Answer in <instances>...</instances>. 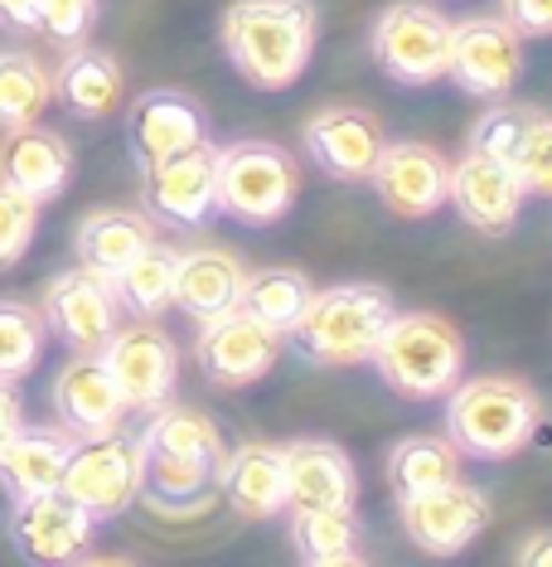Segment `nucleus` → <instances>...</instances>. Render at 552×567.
Wrapping results in <instances>:
<instances>
[{"mask_svg": "<svg viewBox=\"0 0 552 567\" xmlns=\"http://www.w3.org/2000/svg\"><path fill=\"white\" fill-rule=\"evenodd\" d=\"M102 364L117 379V389L126 398L132 412H156L165 403H175V383H179V354L175 340L165 334L156 320H132V326H117L102 344Z\"/></svg>", "mask_w": 552, "mask_h": 567, "instance_id": "1a4fd4ad", "label": "nucleus"}, {"mask_svg": "<svg viewBox=\"0 0 552 567\" xmlns=\"http://www.w3.org/2000/svg\"><path fill=\"white\" fill-rule=\"evenodd\" d=\"M358 538H364V524L354 509H291V548L311 567L358 563L364 558Z\"/></svg>", "mask_w": 552, "mask_h": 567, "instance_id": "cd10ccee", "label": "nucleus"}, {"mask_svg": "<svg viewBox=\"0 0 552 567\" xmlns=\"http://www.w3.org/2000/svg\"><path fill=\"white\" fill-rule=\"evenodd\" d=\"M73 179V146L59 132L30 122V126H10L0 141V185L20 189L34 204H54Z\"/></svg>", "mask_w": 552, "mask_h": 567, "instance_id": "412c9836", "label": "nucleus"}, {"mask_svg": "<svg viewBox=\"0 0 552 567\" xmlns=\"http://www.w3.org/2000/svg\"><path fill=\"white\" fill-rule=\"evenodd\" d=\"M378 204L397 218H431L451 195V165L421 141H383V156L368 175Z\"/></svg>", "mask_w": 552, "mask_h": 567, "instance_id": "2eb2a0df", "label": "nucleus"}, {"mask_svg": "<svg viewBox=\"0 0 552 567\" xmlns=\"http://www.w3.org/2000/svg\"><path fill=\"white\" fill-rule=\"evenodd\" d=\"M49 326L40 306L20 301V296H0V379H30L44 359Z\"/></svg>", "mask_w": 552, "mask_h": 567, "instance_id": "72a5a7b5", "label": "nucleus"}, {"mask_svg": "<svg viewBox=\"0 0 552 567\" xmlns=\"http://www.w3.org/2000/svg\"><path fill=\"white\" fill-rule=\"evenodd\" d=\"M368 364L397 398L427 403V398H446L456 389L460 369H466V340L451 320L431 311H397L388 330L378 334Z\"/></svg>", "mask_w": 552, "mask_h": 567, "instance_id": "20e7f679", "label": "nucleus"}, {"mask_svg": "<svg viewBox=\"0 0 552 567\" xmlns=\"http://www.w3.org/2000/svg\"><path fill=\"white\" fill-rule=\"evenodd\" d=\"M0 24L20 34L40 30V0H0Z\"/></svg>", "mask_w": 552, "mask_h": 567, "instance_id": "58836bf2", "label": "nucleus"}, {"mask_svg": "<svg viewBox=\"0 0 552 567\" xmlns=\"http://www.w3.org/2000/svg\"><path fill=\"white\" fill-rule=\"evenodd\" d=\"M150 243H156V218L146 209H93L73 234V252L87 272L112 281Z\"/></svg>", "mask_w": 552, "mask_h": 567, "instance_id": "a878e982", "label": "nucleus"}, {"mask_svg": "<svg viewBox=\"0 0 552 567\" xmlns=\"http://www.w3.org/2000/svg\"><path fill=\"white\" fill-rule=\"evenodd\" d=\"M126 136H132L136 165H156L165 156H179V151L213 141L204 107L189 93H175V87L140 93L132 102V112H126Z\"/></svg>", "mask_w": 552, "mask_h": 567, "instance_id": "6ab92c4d", "label": "nucleus"}, {"mask_svg": "<svg viewBox=\"0 0 552 567\" xmlns=\"http://www.w3.org/2000/svg\"><path fill=\"white\" fill-rule=\"evenodd\" d=\"M446 49H451V20L421 0H397L374 24L378 69L403 87H427L446 79Z\"/></svg>", "mask_w": 552, "mask_h": 567, "instance_id": "6e6552de", "label": "nucleus"}, {"mask_svg": "<svg viewBox=\"0 0 552 567\" xmlns=\"http://www.w3.org/2000/svg\"><path fill=\"white\" fill-rule=\"evenodd\" d=\"M393 316L397 301L378 281L315 287L305 311L287 326V350L315 369H358L374 359V344Z\"/></svg>", "mask_w": 552, "mask_h": 567, "instance_id": "f03ea898", "label": "nucleus"}, {"mask_svg": "<svg viewBox=\"0 0 552 567\" xmlns=\"http://www.w3.org/2000/svg\"><path fill=\"white\" fill-rule=\"evenodd\" d=\"M54 417L63 432L83 436H102V432H117L132 408L117 389V379L107 373L102 354H73L69 364L59 369L54 379Z\"/></svg>", "mask_w": 552, "mask_h": 567, "instance_id": "aec40b11", "label": "nucleus"}, {"mask_svg": "<svg viewBox=\"0 0 552 567\" xmlns=\"http://www.w3.org/2000/svg\"><path fill=\"white\" fill-rule=\"evenodd\" d=\"M54 102V73L24 49H0V126L40 122Z\"/></svg>", "mask_w": 552, "mask_h": 567, "instance_id": "2f4dec72", "label": "nucleus"}, {"mask_svg": "<svg viewBox=\"0 0 552 567\" xmlns=\"http://www.w3.org/2000/svg\"><path fill=\"white\" fill-rule=\"evenodd\" d=\"M320 16L311 0H233L223 10L218 40L228 63L262 93H281L305 73L315 54Z\"/></svg>", "mask_w": 552, "mask_h": 567, "instance_id": "f257e3e1", "label": "nucleus"}, {"mask_svg": "<svg viewBox=\"0 0 552 567\" xmlns=\"http://www.w3.org/2000/svg\"><path fill=\"white\" fill-rule=\"evenodd\" d=\"M175 248L165 243H150L140 257L122 267L112 277V291H117L122 311H132V320H160L170 311V291H175Z\"/></svg>", "mask_w": 552, "mask_h": 567, "instance_id": "7c9ffc66", "label": "nucleus"}, {"mask_svg": "<svg viewBox=\"0 0 552 567\" xmlns=\"http://www.w3.org/2000/svg\"><path fill=\"white\" fill-rule=\"evenodd\" d=\"M40 316L73 354H97L102 344H107V334L122 326V301L107 277L87 272L79 262V267H69V272L44 281Z\"/></svg>", "mask_w": 552, "mask_h": 567, "instance_id": "f8f14e48", "label": "nucleus"}, {"mask_svg": "<svg viewBox=\"0 0 552 567\" xmlns=\"http://www.w3.org/2000/svg\"><path fill=\"white\" fill-rule=\"evenodd\" d=\"M519 73H523V40L504 16H470V20L451 24L446 79L466 97L509 102Z\"/></svg>", "mask_w": 552, "mask_h": 567, "instance_id": "0eeeda50", "label": "nucleus"}, {"mask_svg": "<svg viewBox=\"0 0 552 567\" xmlns=\"http://www.w3.org/2000/svg\"><path fill=\"white\" fill-rule=\"evenodd\" d=\"M54 97L83 122L107 117L122 102V63L112 54H102V49L73 44V54L63 59L54 73Z\"/></svg>", "mask_w": 552, "mask_h": 567, "instance_id": "bb28decb", "label": "nucleus"}, {"mask_svg": "<svg viewBox=\"0 0 552 567\" xmlns=\"http://www.w3.org/2000/svg\"><path fill=\"white\" fill-rule=\"evenodd\" d=\"M504 20L519 30V40H543L552 34V0H499Z\"/></svg>", "mask_w": 552, "mask_h": 567, "instance_id": "e433bc0d", "label": "nucleus"}, {"mask_svg": "<svg viewBox=\"0 0 552 567\" xmlns=\"http://www.w3.org/2000/svg\"><path fill=\"white\" fill-rule=\"evenodd\" d=\"M24 422V398H20V383L15 379H0V446L20 432Z\"/></svg>", "mask_w": 552, "mask_h": 567, "instance_id": "4c0bfd02", "label": "nucleus"}, {"mask_svg": "<svg viewBox=\"0 0 552 567\" xmlns=\"http://www.w3.org/2000/svg\"><path fill=\"white\" fill-rule=\"evenodd\" d=\"M281 350H287V334L277 326H267V320L248 316L242 306L218 320H204L199 344H195L199 369L209 373L218 389H248V383L267 379Z\"/></svg>", "mask_w": 552, "mask_h": 567, "instance_id": "ddd939ff", "label": "nucleus"}, {"mask_svg": "<svg viewBox=\"0 0 552 567\" xmlns=\"http://www.w3.org/2000/svg\"><path fill=\"white\" fill-rule=\"evenodd\" d=\"M140 485H146V451H140V436L132 432H102V436H83L69 456V471H63L59 489L73 495L79 505L93 514V519H122L126 509L140 499Z\"/></svg>", "mask_w": 552, "mask_h": 567, "instance_id": "423d86ee", "label": "nucleus"}, {"mask_svg": "<svg viewBox=\"0 0 552 567\" xmlns=\"http://www.w3.org/2000/svg\"><path fill=\"white\" fill-rule=\"evenodd\" d=\"M213 481L242 519L287 514V456L272 442H242L238 451H223V466Z\"/></svg>", "mask_w": 552, "mask_h": 567, "instance_id": "5701e85b", "label": "nucleus"}, {"mask_svg": "<svg viewBox=\"0 0 552 567\" xmlns=\"http://www.w3.org/2000/svg\"><path fill=\"white\" fill-rule=\"evenodd\" d=\"M296 161L272 141L218 146V214L252 228H272L296 204Z\"/></svg>", "mask_w": 552, "mask_h": 567, "instance_id": "39448f33", "label": "nucleus"}, {"mask_svg": "<svg viewBox=\"0 0 552 567\" xmlns=\"http://www.w3.org/2000/svg\"><path fill=\"white\" fill-rule=\"evenodd\" d=\"M97 519L63 489L20 495L10 509V538H15L24 563H73L93 544Z\"/></svg>", "mask_w": 552, "mask_h": 567, "instance_id": "dca6fc26", "label": "nucleus"}, {"mask_svg": "<svg viewBox=\"0 0 552 567\" xmlns=\"http://www.w3.org/2000/svg\"><path fill=\"white\" fill-rule=\"evenodd\" d=\"M140 209L156 224L199 228L218 214V146H189L179 156H165L156 165H140Z\"/></svg>", "mask_w": 552, "mask_h": 567, "instance_id": "9b49d317", "label": "nucleus"}, {"mask_svg": "<svg viewBox=\"0 0 552 567\" xmlns=\"http://www.w3.org/2000/svg\"><path fill=\"white\" fill-rule=\"evenodd\" d=\"M311 277L301 272V267H257V272H242V296L238 306L257 320H267V326H277L287 334V326L305 311V301H311Z\"/></svg>", "mask_w": 552, "mask_h": 567, "instance_id": "473e14b6", "label": "nucleus"}, {"mask_svg": "<svg viewBox=\"0 0 552 567\" xmlns=\"http://www.w3.org/2000/svg\"><path fill=\"white\" fill-rule=\"evenodd\" d=\"M519 558H523V563H533V567H552V528H543V534H533L529 544L519 548Z\"/></svg>", "mask_w": 552, "mask_h": 567, "instance_id": "ea45409f", "label": "nucleus"}, {"mask_svg": "<svg viewBox=\"0 0 552 567\" xmlns=\"http://www.w3.org/2000/svg\"><path fill=\"white\" fill-rule=\"evenodd\" d=\"M301 141L330 179H340V185H368L388 136H383V122L368 107H325L305 122Z\"/></svg>", "mask_w": 552, "mask_h": 567, "instance_id": "f3484780", "label": "nucleus"}, {"mask_svg": "<svg viewBox=\"0 0 552 567\" xmlns=\"http://www.w3.org/2000/svg\"><path fill=\"white\" fill-rule=\"evenodd\" d=\"M397 519H403L407 538L431 553V558H456L466 553L475 538L485 534V524L494 519L485 489H475L466 481H446L431 489H413V495H397Z\"/></svg>", "mask_w": 552, "mask_h": 567, "instance_id": "9d476101", "label": "nucleus"}, {"mask_svg": "<svg viewBox=\"0 0 552 567\" xmlns=\"http://www.w3.org/2000/svg\"><path fill=\"white\" fill-rule=\"evenodd\" d=\"M97 20V0H40V30L59 44H83Z\"/></svg>", "mask_w": 552, "mask_h": 567, "instance_id": "c9c22d12", "label": "nucleus"}, {"mask_svg": "<svg viewBox=\"0 0 552 567\" xmlns=\"http://www.w3.org/2000/svg\"><path fill=\"white\" fill-rule=\"evenodd\" d=\"M140 451L204 461V466H213V471L223 466V436H218V427L204 417V412L175 408V403L146 412V427H140Z\"/></svg>", "mask_w": 552, "mask_h": 567, "instance_id": "c85d7f7f", "label": "nucleus"}, {"mask_svg": "<svg viewBox=\"0 0 552 567\" xmlns=\"http://www.w3.org/2000/svg\"><path fill=\"white\" fill-rule=\"evenodd\" d=\"M40 234V204L0 185V267H15Z\"/></svg>", "mask_w": 552, "mask_h": 567, "instance_id": "f704fd0d", "label": "nucleus"}, {"mask_svg": "<svg viewBox=\"0 0 552 567\" xmlns=\"http://www.w3.org/2000/svg\"><path fill=\"white\" fill-rule=\"evenodd\" d=\"M470 141H475V146L499 151V156L513 165L523 195L552 199V117H548V112L490 102V112L475 122Z\"/></svg>", "mask_w": 552, "mask_h": 567, "instance_id": "a211bd4d", "label": "nucleus"}, {"mask_svg": "<svg viewBox=\"0 0 552 567\" xmlns=\"http://www.w3.org/2000/svg\"><path fill=\"white\" fill-rule=\"evenodd\" d=\"M543 403L523 379L509 373H480V379H456L446 393V436L460 456L475 461H509L533 442Z\"/></svg>", "mask_w": 552, "mask_h": 567, "instance_id": "7ed1b4c3", "label": "nucleus"}, {"mask_svg": "<svg viewBox=\"0 0 552 567\" xmlns=\"http://www.w3.org/2000/svg\"><path fill=\"white\" fill-rule=\"evenodd\" d=\"M383 475H388L393 495H413V489L460 481V451L451 436H403V442L388 446Z\"/></svg>", "mask_w": 552, "mask_h": 567, "instance_id": "c756f323", "label": "nucleus"}, {"mask_svg": "<svg viewBox=\"0 0 552 567\" xmlns=\"http://www.w3.org/2000/svg\"><path fill=\"white\" fill-rule=\"evenodd\" d=\"M242 296V262L228 248H189L175 257V291L170 306H179L189 320H218L238 311Z\"/></svg>", "mask_w": 552, "mask_h": 567, "instance_id": "b1692460", "label": "nucleus"}, {"mask_svg": "<svg viewBox=\"0 0 552 567\" xmlns=\"http://www.w3.org/2000/svg\"><path fill=\"white\" fill-rule=\"evenodd\" d=\"M456 214L466 218L475 234L485 238H509L523 209V185L513 175V165L490 146H475L451 165V195Z\"/></svg>", "mask_w": 552, "mask_h": 567, "instance_id": "4468645a", "label": "nucleus"}, {"mask_svg": "<svg viewBox=\"0 0 552 567\" xmlns=\"http://www.w3.org/2000/svg\"><path fill=\"white\" fill-rule=\"evenodd\" d=\"M79 446V436L54 427H30L20 422V432L0 446V485L10 495H40V489H59L63 471H69V456Z\"/></svg>", "mask_w": 552, "mask_h": 567, "instance_id": "393cba45", "label": "nucleus"}, {"mask_svg": "<svg viewBox=\"0 0 552 567\" xmlns=\"http://www.w3.org/2000/svg\"><path fill=\"white\" fill-rule=\"evenodd\" d=\"M287 456V509H354L358 505V471L344 446L301 436L281 446Z\"/></svg>", "mask_w": 552, "mask_h": 567, "instance_id": "4be33fe9", "label": "nucleus"}]
</instances>
